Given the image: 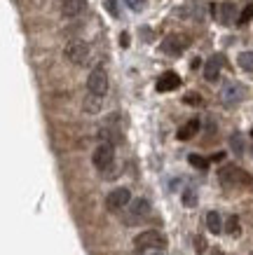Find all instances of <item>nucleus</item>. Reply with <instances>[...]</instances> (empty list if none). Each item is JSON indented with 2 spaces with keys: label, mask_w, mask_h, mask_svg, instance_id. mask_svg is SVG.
<instances>
[{
  "label": "nucleus",
  "mask_w": 253,
  "mask_h": 255,
  "mask_svg": "<svg viewBox=\"0 0 253 255\" xmlns=\"http://www.w3.org/2000/svg\"><path fill=\"white\" fill-rule=\"evenodd\" d=\"M134 246L138 251H164L167 248V237L157 230H146L134 237Z\"/></svg>",
  "instance_id": "1"
},
{
  "label": "nucleus",
  "mask_w": 253,
  "mask_h": 255,
  "mask_svg": "<svg viewBox=\"0 0 253 255\" xmlns=\"http://www.w3.org/2000/svg\"><path fill=\"white\" fill-rule=\"evenodd\" d=\"M244 96H246V87L242 85V82H237V80H228V82L221 87V103L228 106V108L242 103Z\"/></svg>",
  "instance_id": "2"
},
{
  "label": "nucleus",
  "mask_w": 253,
  "mask_h": 255,
  "mask_svg": "<svg viewBox=\"0 0 253 255\" xmlns=\"http://www.w3.org/2000/svg\"><path fill=\"white\" fill-rule=\"evenodd\" d=\"M106 92H108V73L103 66H96L89 73V78H87V94H94V96L103 99Z\"/></svg>",
  "instance_id": "3"
},
{
  "label": "nucleus",
  "mask_w": 253,
  "mask_h": 255,
  "mask_svg": "<svg viewBox=\"0 0 253 255\" xmlns=\"http://www.w3.org/2000/svg\"><path fill=\"white\" fill-rule=\"evenodd\" d=\"M218 178H221V185L223 187H237V185H249V183H251V178L246 176L239 166H235V164L223 166L221 173H218Z\"/></svg>",
  "instance_id": "4"
},
{
  "label": "nucleus",
  "mask_w": 253,
  "mask_h": 255,
  "mask_svg": "<svg viewBox=\"0 0 253 255\" xmlns=\"http://www.w3.org/2000/svg\"><path fill=\"white\" fill-rule=\"evenodd\" d=\"M63 59L70 63L82 66V63L89 59V45H87L84 40H70L68 45L63 47Z\"/></svg>",
  "instance_id": "5"
},
{
  "label": "nucleus",
  "mask_w": 253,
  "mask_h": 255,
  "mask_svg": "<svg viewBox=\"0 0 253 255\" xmlns=\"http://www.w3.org/2000/svg\"><path fill=\"white\" fill-rule=\"evenodd\" d=\"M113 159H115V145H110V143H101L92 155V162L99 171L110 169V166H113Z\"/></svg>",
  "instance_id": "6"
},
{
  "label": "nucleus",
  "mask_w": 253,
  "mask_h": 255,
  "mask_svg": "<svg viewBox=\"0 0 253 255\" xmlns=\"http://www.w3.org/2000/svg\"><path fill=\"white\" fill-rule=\"evenodd\" d=\"M99 136L103 138V143H110V145H115L122 140V129H120V124H117V115L108 117V122L101 127Z\"/></svg>",
  "instance_id": "7"
},
{
  "label": "nucleus",
  "mask_w": 253,
  "mask_h": 255,
  "mask_svg": "<svg viewBox=\"0 0 253 255\" xmlns=\"http://www.w3.org/2000/svg\"><path fill=\"white\" fill-rule=\"evenodd\" d=\"M127 204H131V192L127 187H115L113 192L106 197V209L108 211H120Z\"/></svg>",
  "instance_id": "8"
},
{
  "label": "nucleus",
  "mask_w": 253,
  "mask_h": 255,
  "mask_svg": "<svg viewBox=\"0 0 253 255\" xmlns=\"http://www.w3.org/2000/svg\"><path fill=\"white\" fill-rule=\"evenodd\" d=\"M185 47H188V38H185V35H169V38H164V42H162V52H164V54H171V56H178Z\"/></svg>",
  "instance_id": "9"
},
{
  "label": "nucleus",
  "mask_w": 253,
  "mask_h": 255,
  "mask_svg": "<svg viewBox=\"0 0 253 255\" xmlns=\"http://www.w3.org/2000/svg\"><path fill=\"white\" fill-rule=\"evenodd\" d=\"M174 14L188 16V19H192V21H204V16H207V7H204L202 2H188L185 7H178Z\"/></svg>",
  "instance_id": "10"
},
{
  "label": "nucleus",
  "mask_w": 253,
  "mask_h": 255,
  "mask_svg": "<svg viewBox=\"0 0 253 255\" xmlns=\"http://www.w3.org/2000/svg\"><path fill=\"white\" fill-rule=\"evenodd\" d=\"M239 14H237V5L232 2V0H225L221 2V7H218V21L225 23V26H230V23H237Z\"/></svg>",
  "instance_id": "11"
},
{
  "label": "nucleus",
  "mask_w": 253,
  "mask_h": 255,
  "mask_svg": "<svg viewBox=\"0 0 253 255\" xmlns=\"http://www.w3.org/2000/svg\"><path fill=\"white\" fill-rule=\"evenodd\" d=\"M221 70H223V54H214L204 63V78H207V82H216L221 78Z\"/></svg>",
  "instance_id": "12"
},
{
  "label": "nucleus",
  "mask_w": 253,
  "mask_h": 255,
  "mask_svg": "<svg viewBox=\"0 0 253 255\" xmlns=\"http://www.w3.org/2000/svg\"><path fill=\"white\" fill-rule=\"evenodd\" d=\"M87 7V0H61V14L66 19H75Z\"/></svg>",
  "instance_id": "13"
},
{
  "label": "nucleus",
  "mask_w": 253,
  "mask_h": 255,
  "mask_svg": "<svg viewBox=\"0 0 253 255\" xmlns=\"http://www.w3.org/2000/svg\"><path fill=\"white\" fill-rule=\"evenodd\" d=\"M178 87H181V78H178L174 70H169V73L160 75V80H157V92H174V89H178Z\"/></svg>",
  "instance_id": "14"
},
{
  "label": "nucleus",
  "mask_w": 253,
  "mask_h": 255,
  "mask_svg": "<svg viewBox=\"0 0 253 255\" xmlns=\"http://www.w3.org/2000/svg\"><path fill=\"white\" fill-rule=\"evenodd\" d=\"M129 213H131V220H141L150 213V201L148 199H134L129 206Z\"/></svg>",
  "instance_id": "15"
},
{
  "label": "nucleus",
  "mask_w": 253,
  "mask_h": 255,
  "mask_svg": "<svg viewBox=\"0 0 253 255\" xmlns=\"http://www.w3.org/2000/svg\"><path fill=\"white\" fill-rule=\"evenodd\" d=\"M197 131H200V120H190V122H185L183 127L178 129V138H181V140H190Z\"/></svg>",
  "instance_id": "16"
},
{
  "label": "nucleus",
  "mask_w": 253,
  "mask_h": 255,
  "mask_svg": "<svg viewBox=\"0 0 253 255\" xmlns=\"http://www.w3.org/2000/svg\"><path fill=\"white\" fill-rule=\"evenodd\" d=\"M207 227L211 234H221L223 232V220L218 211H209L207 213Z\"/></svg>",
  "instance_id": "17"
},
{
  "label": "nucleus",
  "mask_w": 253,
  "mask_h": 255,
  "mask_svg": "<svg viewBox=\"0 0 253 255\" xmlns=\"http://www.w3.org/2000/svg\"><path fill=\"white\" fill-rule=\"evenodd\" d=\"M101 101H103V99L94 96V94H87V99H84V103H82L84 113H89V115H96V113L101 110Z\"/></svg>",
  "instance_id": "18"
},
{
  "label": "nucleus",
  "mask_w": 253,
  "mask_h": 255,
  "mask_svg": "<svg viewBox=\"0 0 253 255\" xmlns=\"http://www.w3.org/2000/svg\"><path fill=\"white\" fill-rule=\"evenodd\" d=\"M237 63L242 70H253V52H242L237 56Z\"/></svg>",
  "instance_id": "19"
},
{
  "label": "nucleus",
  "mask_w": 253,
  "mask_h": 255,
  "mask_svg": "<svg viewBox=\"0 0 253 255\" xmlns=\"http://www.w3.org/2000/svg\"><path fill=\"white\" fill-rule=\"evenodd\" d=\"M225 230H228V234L237 237V234L242 232V227H239V218H237V216H230V218H228V223H225Z\"/></svg>",
  "instance_id": "20"
},
{
  "label": "nucleus",
  "mask_w": 253,
  "mask_h": 255,
  "mask_svg": "<svg viewBox=\"0 0 253 255\" xmlns=\"http://www.w3.org/2000/svg\"><path fill=\"white\" fill-rule=\"evenodd\" d=\"M188 162H190L195 169H200V171H207L209 169V159H204V157H200V155H190V157H188Z\"/></svg>",
  "instance_id": "21"
},
{
  "label": "nucleus",
  "mask_w": 253,
  "mask_h": 255,
  "mask_svg": "<svg viewBox=\"0 0 253 255\" xmlns=\"http://www.w3.org/2000/svg\"><path fill=\"white\" fill-rule=\"evenodd\" d=\"M230 147L237 152V155H242V152H244V140H242V136H239V133H232V136H230Z\"/></svg>",
  "instance_id": "22"
},
{
  "label": "nucleus",
  "mask_w": 253,
  "mask_h": 255,
  "mask_svg": "<svg viewBox=\"0 0 253 255\" xmlns=\"http://www.w3.org/2000/svg\"><path fill=\"white\" fill-rule=\"evenodd\" d=\"M251 16H253V5H246V7L242 9V14H239L237 23H239V26H244V23L251 21Z\"/></svg>",
  "instance_id": "23"
},
{
  "label": "nucleus",
  "mask_w": 253,
  "mask_h": 255,
  "mask_svg": "<svg viewBox=\"0 0 253 255\" xmlns=\"http://www.w3.org/2000/svg\"><path fill=\"white\" fill-rule=\"evenodd\" d=\"M183 101H185V103H188V106H202V103H204V99H202L200 94H195V92L185 94V96H183Z\"/></svg>",
  "instance_id": "24"
},
{
  "label": "nucleus",
  "mask_w": 253,
  "mask_h": 255,
  "mask_svg": "<svg viewBox=\"0 0 253 255\" xmlns=\"http://www.w3.org/2000/svg\"><path fill=\"white\" fill-rule=\"evenodd\" d=\"M183 204L185 206H195V204H197V192H195V190H185L183 192Z\"/></svg>",
  "instance_id": "25"
},
{
  "label": "nucleus",
  "mask_w": 253,
  "mask_h": 255,
  "mask_svg": "<svg viewBox=\"0 0 253 255\" xmlns=\"http://www.w3.org/2000/svg\"><path fill=\"white\" fill-rule=\"evenodd\" d=\"M103 5H106V9H108V12H110L113 16L120 14V9H117V0H106Z\"/></svg>",
  "instance_id": "26"
},
{
  "label": "nucleus",
  "mask_w": 253,
  "mask_h": 255,
  "mask_svg": "<svg viewBox=\"0 0 253 255\" xmlns=\"http://www.w3.org/2000/svg\"><path fill=\"white\" fill-rule=\"evenodd\" d=\"M195 246H197V253H202V251L207 248V241L202 239V237H197V239H195Z\"/></svg>",
  "instance_id": "27"
},
{
  "label": "nucleus",
  "mask_w": 253,
  "mask_h": 255,
  "mask_svg": "<svg viewBox=\"0 0 253 255\" xmlns=\"http://www.w3.org/2000/svg\"><path fill=\"white\" fill-rule=\"evenodd\" d=\"M120 42H122V47H129V35L122 33V35H120Z\"/></svg>",
  "instance_id": "28"
},
{
  "label": "nucleus",
  "mask_w": 253,
  "mask_h": 255,
  "mask_svg": "<svg viewBox=\"0 0 253 255\" xmlns=\"http://www.w3.org/2000/svg\"><path fill=\"white\" fill-rule=\"evenodd\" d=\"M146 255H167V253H164V251H148Z\"/></svg>",
  "instance_id": "29"
},
{
  "label": "nucleus",
  "mask_w": 253,
  "mask_h": 255,
  "mask_svg": "<svg viewBox=\"0 0 253 255\" xmlns=\"http://www.w3.org/2000/svg\"><path fill=\"white\" fill-rule=\"evenodd\" d=\"M209 255H223V253H221V251H211V253H209Z\"/></svg>",
  "instance_id": "30"
},
{
  "label": "nucleus",
  "mask_w": 253,
  "mask_h": 255,
  "mask_svg": "<svg viewBox=\"0 0 253 255\" xmlns=\"http://www.w3.org/2000/svg\"><path fill=\"white\" fill-rule=\"evenodd\" d=\"M251 155H253V147H251Z\"/></svg>",
  "instance_id": "31"
},
{
  "label": "nucleus",
  "mask_w": 253,
  "mask_h": 255,
  "mask_svg": "<svg viewBox=\"0 0 253 255\" xmlns=\"http://www.w3.org/2000/svg\"><path fill=\"white\" fill-rule=\"evenodd\" d=\"M251 136H253V131H251Z\"/></svg>",
  "instance_id": "32"
}]
</instances>
